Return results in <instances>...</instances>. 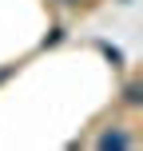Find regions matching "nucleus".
<instances>
[{
	"label": "nucleus",
	"instance_id": "nucleus-1",
	"mask_svg": "<svg viewBox=\"0 0 143 151\" xmlns=\"http://www.w3.org/2000/svg\"><path fill=\"white\" fill-rule=\"evenodd\" d=\"M131 139L123 135V131H107V135H99V147H127Z\"/></svg>",
	"mask_w": 143,
	"mask_h": 151
},
{
	"label": "nucleus",
	"instance_id": "nucleus-2",
	"mask_svg": "<svg viewBox=\"0 0 143 151\" xmlns=\"http://www.w3.org/2000/svg\"><path fill=\"white\" fill-rule=\"evenodd\" d=\"M64 4H80V0H64Z\"/></svg>",
	"mask_w": 143,
	"mask_h": 151
}]
</instances>
